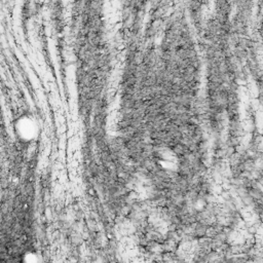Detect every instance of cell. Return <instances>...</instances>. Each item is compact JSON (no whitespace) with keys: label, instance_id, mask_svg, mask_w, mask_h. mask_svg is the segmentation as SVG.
I'll return each mask as SVG.
<instances>
[{"label":"cell","instance_id":"obj_1","mask_svg":"<svg viewBox=\"0 0 263 263\" xmlns=\"http://www.w3.org/2000/svg\"><path fill=\"white\" fill-rule=\"evenodd\" d=\"M15 134L25 142L31 141L37 135V125L31 117H22L15 123Z\"/></svg>","mask_w":263,"mask_h":263}]
</instances>
